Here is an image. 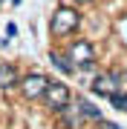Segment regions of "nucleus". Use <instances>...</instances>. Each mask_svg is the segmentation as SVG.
I'll list each match as a JSON object with an SVG mask.
<instances>
[{"label": "nucleus", "mask_w": 127, "mask_h": 129, "mask_svg": "<svg viewBox=\"0 0 127 129\" xmlns=\"http://www.w3.org/2000/svg\"><path fill=\"white\" fill-rule=\"evenodd\" d=\"M78 26H81V12L75 9V6H58L55 14H52V20H49V32L55 37L72 35Z\"/></svg>", "instance_id": "nucleus-1"}, {"label": "nucleus", "mask_w": 127, "mask_h": 129, "mask_svg": "<svg viewBox=\"0 0 127 129\" xmlns=\"http://www.w3.org/2000/svg\"><path fill=\"white\" fill-rule=\"evenodd\" d=\"M64 55L69 57V63L75 66V69H93L95 66V46L89 40H84V37H75V40L66 46Z\"/></svg>", "instance_id": "nucleus-2"}, {"label": "nucleus", "mask_w": 127, "mask_h": 129, "mask_svg": "<svg viewBox=\"0 0 127 129\" xmlns=\"http://www.w3.org/2000/svg\"><path fill=\"white\" fill-rule=\"evenodd\" d=\"M43 101H46V106L55 115H61V112L69 106V101H72V92H69V86H66L64 80H58V78H49V83H46V92H43Z\"/></svg>", "instance_id": "nucleus-3"}, {"label": "nucleus", "mask_w": 127, "mask_h": 129, "mask_svg": "<svg viewBox=\"0 0 127 129\" xmlns=\"http://www.w3.org/2000/svg\"><path fill=\"white\" fill-rule=\"evenodd\" d=\"M46 83L49 78L43 72H29L26 78H20V92H23L26 101H41L43 92H46Z\"/></svg>", "instance_id": "nucleus-4"}, {"label": "nucleus", "mask_w": 127, "mask_h": 129, "mask_svg": "<svg viewBox=\"0 0 127 129\" xmlns=\"http://www.w3.org/2000/svg\"><path fill=\"white\" fill-rule=\"evenodd\" d=\"M89 89H93L98 98H110L113 92H118L121 89V83H118V69L113 72H98L93 78V83H89Z\"/></svg>", "instance_id": "nucleus-5"}, {"label": "nucleus", "mask_w": 127, "mask_h": 129, "mask_svg": "<svg viewBox=\"0 0 127 129\" xmlns=\"http://www.w3.org/2000/svg\"><path fill=\"white\" fill-rule=\"evenodd\" d=\"M14 86H20V72H17V66L0 60V92H12Z\"/></svg>", "instance_id": "nucleus-6"}, {"label": "nucleus", "mask_w": 127, "mask_h": 129, "mask_svg": "<svg viewBox=\"0 0 127 129\" xmlns=\"http://www.w3.org/2000/svg\"><path fill=\"white\" fill-rule=\"evenodd\" d=\"M49 63L55 66V69L61 72V75H75V72H78L75 66L69 63V57H66L64 52H49Z\"/></svg>", "instance_id": "nucleus-7"}, {"label": "nucleus", "mask_w": 127, "mask_h": 129, "mask_svg": "<svg viewBox=\"0 0 127 129\" xmlns=\"http://www.w3.org/2000/svg\"><path fill=\"white\" fill-rule=\"evenodd\" d=\"M75 106H78V112H81L84 118H89V120H101V109H98L95 103H89L87 98H78Z\"/></svg>", "instance_id": "nucleus-8"}, {"label": "nucleus", "mask_w": 127, "mask_h": 129, "mask_svg": "<svg viewBox=\"0 0 127 129\" xmlns=\"http://www.w3.org/2000/svg\"><path fill=\"white\" fill-rule=\"evenodd\" d=\"M81 118H84V115L78 112V106H75V112H72V106H66V109L61 112V120H64L66 129H78L81 126Z\"/></svg>", "instance_id": "nucleus-9"}, {"label": "nucleus", "mask_w": 127, "mask_h": 129, "mask_svg": "<svg viewBox=\"0 0 127 129\" xmlns=\"http://www.w3.org/2000/svg\"><path fill=\"white\" fill-rule=\"evenodd\" d=\"M110 103H113V109L127 112V92H113L110 95Z\"/></svg>", "instance_id": "nucleus-10"}, {"label": "nucleus", "mask_w": 127, "mask_h": 129, "mask_svg": "<svg viewBox=\"0 0 127 129\" xmlns=\"http://www.w3.org/2000/svg\"><path fill=\"white\" fill-rule=\"evenodd\" d=\"M98 123H101L104 129H121V126H118V123H110V120H98Z\"/></svg>", "instance_id": "nucleus-11"}, {"label": "nucleus", "mask_w": 127, "mask_h": 129, "mask_svg": "<svg viewBox=\"0 0 127 129\" xmlns=\"http://www.w3.org/2000/svg\"><path fill=\"white\" fill-rule=\"evenodd\" d=\"M14 32H17V26H14V23H9V26H6V35H9V37H14Z\"/></svg>", "instance_id": "nucleus-12"}, {"label": "nucleus", "mask_w": 127, "mask_h": 129, "mask_svg": "<svg viewBox=\"0 0 127 129\" xmlns=\"http://www.w3.org/2000/svg\"><path fill=\"white\" fill-rule=\"evenodd\" d=\"M75 3H78V6H87V3H93V0H75Z\"/></svg>", "instance_id": "nucleus-13"}, {"label": "nucleus", "mask_w": 127, "mask_h": 129, "mask_svg": "<svg viewBox=\"0 0 127 129\" xmlns=\"http://www.w3.org/2000/svg\"><path fill=\"white\" fill-rule=\"evenodd\" d=\"M12 3H20V0H12Z\"/></svg>", "instance_id": "nucleus-14"}]
</instances>
